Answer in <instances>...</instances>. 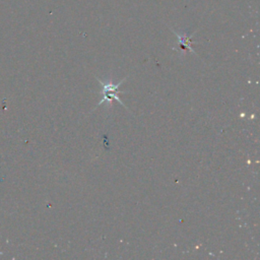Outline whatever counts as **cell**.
I'll return each instance as SVG.
<instances>
[{"mask_svg": "<svg viewBox=\"0 0 260 260\" xmlns=\"http://www.w3.org/2000/svg\"><path fill=\"white\" fill-rule=\"evenodd\" d=\"M96 79H98V81L102 84V86H103V90H102V94H103V99H102V101L96 105V107L98 106H101L103 103H105V102H109V101H111V100H116V101H118L123 107H125L126 108V106H125V104L120 100V98L117 95V93H124V91H121V90H119V86L125 81V79L126 78H124L123 80H121L119 83H117V84H114V83H110V82H104V81H102L100 78H98L96 77ZM127 109V108H126Z\"/></svg>", "mask_w": 260, "mask_h": 260, "instance_id": "1", "label": "cell"}, {"mask_svg": "<svg viewBox=\"0 0 260 260\" xmlns=\"http://www.w3.org/2000/svg\"><path fill=\"white\" fill-rule=\"evenodd\" d=\"M175 34L177 35V37H178V41H179V46H180V48L182 49V50H184V51H187V50H189V51H191V52H194L192 49H191V41H190V37H187L186 35H183V36H181V35H179L178 32H176L175 31Z\"/></svg>", "mask_w": 260, "mask_h": 260, "instance_id": "2", "label": "cell"}]
</instances>
